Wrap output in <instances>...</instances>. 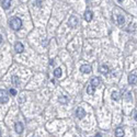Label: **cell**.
Returning <instances> with one entry per match:
<instances>
[{"instance_id": "cell-1", "label": "cell", "mask_w": 137, "mask_h": 137, "mask_svg": "<svg viewBox=\"0 0 137 137\" xmlns=\"http://www.w3.org/2000/svg\"><path fill=\"white\" fill-rule=\"evenodd\" d=\"M10 27H11V29L14 30V31L20 30L21 27H22V21H21V19H19V18H13V19H11V21H10Z\"/></svg>"}, {"instance_id": "cell-2", "label": "cell", "mask_w": 137, "mask_h": 137, "mask_svg": "<svg viewBox=\"0 0 137 137\" xmlns=\"http://www.w3.org/2000/svg\"><path fill=\"white\" fill-rule=\"evenodd\" d=\"M9 101V94L6 90H0V103H7Z\"/></svg>"}, {"instance_id": "cell-3", "label": "cell", "mask_w": 137, "mask_h": 137, "mask_svg": "<svg viewBox=\"0 0 137 137\" xmlns=\"http://www.w3.org/2000/svg\"><path fill=\"white\" fill-rule=\"evenodd\" d=\"M76 115H77L78 119H83L84 115H86V111L82 108H78L76 110Z\"/></svg>"}, {"instance_id": "cell-4", "label": "cell", "mask_w": 137, "mask_h": 137, "mask_svg": "<svg viewBox=\"0 0 137 137\" xmlns=\"http://www.w3.org/2000/svg\"><path fill=\"white\" fill-rule=\"evenodd\" d=\"M68 23H69V25L71 27H76L77 25H78V19L76 18V16H70V19H69V21H68Z\"/></svg>"}, {"instance_id": "cell-5", "label": "cell", "mask_w": 137, "mask_h": 137, "mask_svg": "<svg viewBox=\"0 0 137 137\" xmlns=\"http://www.w3.org/2000/svg\"><path fill=\"white\" fill-rule=\"evenodd\" d=\"M80 70H81L82 74H89L91 71V66L90 65H82L80 67Z\"/></svg>"}, {"instance_id": "cell-6", "label": "cell", "mask_w": 137, "mask_h": 137, "mask_svg": "<svg viewBox=\"0 0 137 137\" xmlns=\"http://www.w3.org/2000/svg\"><path fill=\"white\" fill-rule=\"evenodd\" d=\"M101 83V80L99 77H94L91 79V86L93 87V88H96V87L99 86V84Z\"/></svg>"}, {"instance_id": "cell-7", "label": "cell", "mask_w": 137, "mask_h": 137, "mask_svg": "<svg viewBox=\"0 0 137 137\" xmlns=\"http://www.w3.org/2000/svg\"><path fill=\"white\" fill-rule=\"evenodd\" d=\"M128 82L129 84H137V76L134 74L129 75L128 76Z\"/></svg>"}, {"instance_id": "cell-8", "label": "cell", "mask_w": 137, "mask_h": 137, "mask_svg": "<svg viewBox=\"0 0 137 137\" xmlns=\"http://www.w3.org/2000/svg\"><path fill=\"white\" fill-rule=\"evenodd\" d=\"M14 49L16 53H22L23 49H24V47H23L22 43H20V42H16L15 45H14Z\"/></svg>"}, {"instance_id": "cell-9", "label": "cell", "mask_w": 137, "mask_h": 137, "mask_svg": "<svg viewBox=\"0 0 137 137\" xmlns=\"http://www.w3.org/2000/svg\"><path fill=\"white\" fill-rule=\"evenodd\" d=\"M92 16H93V14H92V12L90 10H87L86 12H84V20L88 21V22H90L92 20Z\"/></svg>"}, {"instance_id": "cell-10", "label": "cell", "mask_w": 137, "mask_h": 137, "mask_svg": "<svg viewBox=\"0 0 137 137\" xmlns=\"http://www.w3.org/2000/svg\"><path fill=\"white\" fill-rule=\"evenodd\" d=\"M1 6L3 9H9L11 6V0H2L1 1Z\"/></svg>"}, {"instance_id": "cell-11", "label": "cell", "mask_w": 137, "mask_h": 137, "mask_svg": "<svg viewBox=\"0 0 137 137\" xmlns=\"http://www.w3.org/2000/svg\"><path fill=\"white\" fill-rule=\"evenodd\" d=\"M15 132H16V133H19V134H21L23 132V125H22V123H20V122L15 123Z\"/></svg>"}, {"instance_id": "cell-12", "label": "cell", "mask_w": 137, "mask_h": 137, "mask_svg": "<svg viewBox=\"0 0 137 137\" xmlns=\"http://www.w3.org/2000/svg\"><path fill=\"white\" fill-rule=\"evenodd\" d=\"M99 70H100V72L101 74H104V75H107L108 72H109V67L107 65H102V66H100V68H99Z\"/></svg>"}, {"instance_id": "cell-13", "label": "cell", "mask_w": 137, "mask_h": 137, "mask_svg": "<svg viewBox=\"0 0 137 137\" xmlns=\"http://www.w3.org/2000/svg\"><path fill=\"white\" fill-rule=\"evenodd\" d=\"M115 136L116 137H123L124 136V131H123V128H121V127L116 128V131H115Z\"/></svg>"}, {"instance_id": "cell-14", "label": "cell", "mask_w": 137, "mask_h": 137, "mask_svg": "<svg viewBox=\"0 0 137 137\" xmlns=\"http://www.w3.org/2000/svg\"><path fill=\"white\" fill-rule=\"evenodd\" d=\"M54 76H55L56 78H58V77L61 76V69H60V68H56V69L54 70Z\"/></svg>"}, {"instance_id": "cell-15", "label": "cell", "mask_w": 137, "mask_h": 137, "mask_svg": "<svg viewBox=\"0 0 137 137\" xmlns=\"http://www.w3.org/2000/svg\"><path fill=\"white\" fill-rule=\"evenodd\" d=\"M87 92H88V94H93V92H94V88L91 86V83L87 86Z\"/></svg>"}, {"instance_id": "cell-16", "label": "cell", "mask_w": 137, "mask_h": 137, "mask_svg": "<svg viewBox=\"0 0 137 137\" xmlns=\"http://www.w3.org/2000/svg\"><path fill=\"white\" fill-rule=\"evenodd\" d=\"M112 99H113V100H115V101L119 100V99H120V93H119V92H117V91L113 92V93H112Z\"/></svg>"}, {"instance_id": "cell-17", "label": "cell", "mask_w": 137, "mask_h": 137, "mask_svg": "<svg viewBox=\"0 0 137 137\" xmlns=\"http://www.w3.org/2000/svg\"><path fill=\"white\" fill-rule=\"evenodd\" d=\"M12 82H13V84H14V86H19V84H20V80H19V78L16 76L12 77Z\"/></svg>"}, {"instance_id": "cell-18", "label": "cell", "mask_w": 137, "mask_h": 137, "mask_svg": "<svg viewBox=\"0 0 137 137\" xmlns=\"http://www.w3.org/2000/svg\"><path fill=\"white\" fill-rule=\"evenodd\" d=\"M58 101H59L60 103H63V104H66V103L68 102V99H67V96H60V98L58 99Z\"/></svg>"}, {"instance_id": "cell-19", "label": "cell", "mask_w": 137, "mask_h": 137, "mask_svg": "<svg viewBox=\"0 0 137 137\" xmlns=\"http://www.w3.org/2000/svg\"><path fill=\"white\" fill-rule=\"evenodd\" d=\"M117 21H119V24L120 25H123V24H124V22H125L124 16H123V15H119V16H117Z\"/></svg>"}, {"instance_id": "cell-20", "label": "cell", "mask_w": 137, "mask_h": 137, "mask_svg": "<svg viewBox=\"0 0 137 137\" xmlns=\"http://www.w3.org/2000/svg\"><path fill=\"white\" fill-rule=\"evenodd\" d=\"M131 96H132V93H131V92H128V93H127V96H126V98H125V100H126V101H131L132 100Z\"/></svg>"}, {"instance_id": "cell-21", "label": "cell", "mask_w": 137, "mask_h": 137, "mask_svg": "<svg viewBox=\"0 0 137 137\" xmlns=\"http://www.w3.org/2000/svg\"><path fill=\"white\" fill-rule=\"evenodd\" d=\"M10 94H11V96H15L16 91L14 90V89H10Z\"/></svg>"}, {"instance_id": "cell-22", "label": "cell", "mask_w": 137, "mask_h": 137, "mask_svg": "<svg viewBox=\"0 0 137 137\" xmlns=\"http://www.w3.org/2000/svg\"><path fill=\"white\" fill-rule=\"evenodd\" d=\"M36 4H37V7H41V0H37Z\"/></svg>"}, {"instance_id": "cell-23", "label": "cell", "mask_w": 137, "mask_h": 137, "mask_svg": "<svg viewBox=\"0 0 137 137\" xmlns=\"http://www.w3.org/2000/svg\"><path fill=\"white\" fill-rule=\"evenodd\" d=\"M96 137H102V135H101L100 133H98V134H96Z\"/></svg>"}, {"instance_id": "cell-24", "label": "cell", "mask_w": 137, "mask_h": 137, "mask_svg": "<svg viewBox=\"0 0 137 137\" xmlns=\"http://www.w3.org/2000/svg\"><path fill=\"white\" fill-rule=\"evenodd\" d=\"M135 120L137 121V111H136V113H135Z\"/></svg>"}, {"instance_id": "cell-25", "label": "cell", "mask_w": 137, "mask_h": 137, "mask_svg": "<svg viewBox=\"0 0 137 137\" xmlns=\"http://www.w3.org/2000/svg\"><path fill=\"white\" fill-rule=\"evenodd\" d=\"M1 41H2V39H1V35H0V43H1Z\"/></svg>"}, {"instance_id": "cell-26", "label": "cell", "mask_w": 137, "mask_h": 137, "mask_svg": "<svg viewBox=\"0 0 137 137\" xmlns=\"http://www.w3.org/2000/svg\"><path fill=\"white\" fill-rule=\"evenodd\" d=\"M123 1V0H119V2H122Z\"/></svg>"}, {"instance_id": "cell-27", "label": "cell", "mask_w": 137, "mask_h": 137, "mask_svg": "<svg viewBox=\"0 0 137 137\" xmlns=\"http://www.w3.org/2000/svg\"><path fill=\"white\" fill-rule=\"evenodd\" d=\"M0 137H1V132H0Z\"/></svg>"}]
</instances>
